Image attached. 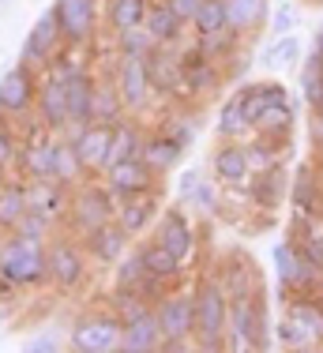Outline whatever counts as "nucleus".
<instances>
[{"mask_svg": "<svg viewBox=\"0 0 323 353\" xmlns=\"http://www.w3.org/2000/svg\"><path fill=\"white\" fill-rule=\"evenodd\" d=\"M155 316L162 327V350H188V339H195L192 293H162L155 301Z\"/></svg>", "mask_w": 323, "mask_h": 353, "instance_id": "4", "label": "nucleus"}, {"mask_svg": "<svg viewBox=\"0 0 323 353\" xmlns=\"http://www.w3.org/2000/svg\"><path fill=\"white\" fill-rule=\"evenodd\" d=\"M113 128L117 124H101V121H87L75 132H68L75 154H79L83 170L90 176H101L109 170V150H113Z\"/></svg>", "mask_w": 323, "mask_h": 353, "instance_id": "8", "label": "nucleus"}, {"mask_svg": "<svg viewBox=\"0 0 323 353\" xmlns=\"http://www.w3.org/2000/svg\"><path fill=\"white\" fill-rule=\"evenodd\" d=\"M34 113L46 124L53 136H68L72 132V121H68V102H64V83L57 79L53 72L38 83V102H34Z\"/></svg>", "mask_w": 323, "mask_h": 353, "instance_id": "17", "label": "nucleus"}, {"mask_svg": "<svg viewBox=\"0 0 323 353\" xmlns=\"http://www.w3.org/2000/svg\"><path fill=\"white\" fill-rule=\"evenodd\" d=\"M128 117L121 94H117L113 83H98L95 87V102H90V121H101V124H121Z\"/></svg>", "mask_w": 323, "mask_h": 353, "instance_id": "33", "label": "nucleus"}, {"mask_svg": "<svg viewBox=\"0 0 323 353\" xmlns=\"http://www.w3.org/2000/svg\"><path fill=\"white\" fill-rule=\"evenodd\" d=\"M64 46V34H61V23H57V12L49 8V12H41L38 19H34L27 41H23V53H19V64H27L30 72H49V64L61 57Z\"/></svg>", "mask_w": 323, "mask_h": 353, "instance_id": "6", "label": "nucleus"}, {"mask_svg": "<svg viewBox=\"0 0 323 353\" xmlns=\"http://www.w3.org/2000/svg\"><path fill=\"white\" fill-rule=\"evenodd\" d=\"M275 342L278 346H286V350H309L312 342H309V334L297 327V319L293 316H282L278 319V327H275Z\"/></svg>", "mask_w": 323, "mask_h": 353, "instance_id": "44", "label": "nucleus"}, {"mask_svg": "<svg viewBox=\"0 0 323 353\" xmlns=\"http://www.w3.org/2000/svg\"><path fill=\"white\" fill-rule=\"evenodd\" d=\"M155 241L166 252H173V256L181 259V267L192 263L195 259V230H192L188 214H184V207H166V211L158 214Z\"/></svg>", "mask_w": 323, "mask_h": 353, "instance_id": "14", "label": "nucleus"}, {"mask_svg": "<svg viewBox=\"0 0 323 353\" xmlns=\"http://www.w3.org/2000/svg\"><path fill=\"white\" fill-rule=\"evenodd\" d=\"M101 176H106V188L113 192L117 199L139 196V192H155V181H158V173L150 170L143 158H124V162H113Z\"/></svg>", "mask_w": 323, "mask_h": 353, "instance_id": "15", "label": "nucleus"}, {"mask_svg": "<svg viewBox=\"0 0 323 353\" xmlns=\"http://www.w3.org/2000/svg\"><path fill=\"white\" fill-rule=\"evenodd\" d=\"M49 282V259L41 241H27L19 233L0 237V293L38 290Z\"/></svg>", "mask_w": 323, "mask_h": 353, "instance_id": "1", "label": "nucleus"}, {"mask_svg": "<svg viewBox=\"0 0 323 353\" xmlns=\"http://www.w3.org/2000/svg\"><path fill=\"white\" fill-rule=\"evenodd\" d=\"M143 27H147V34L155 38L158 46H177V41L184 38V27H188V23H184V19H177V15L169 12V4H166V0H150Z\"/></svg>", "mask_w": 323, "mask_h": 353, "instance_id": "24", "label": "nucleus"}, {"mask_svg": "<svg viewBox=\"0 0 323 353\" xmlns=\"http://www.w3.org/2000/svg\"><path fill=\"white\" fill-rule=\"evenodd\" d=\"M4 181H8V170H4V165H0V188H4Z\"/></svg>", "mask_w": 323, "mask_h": 353, "instance_id": "50", "label": "nucleus"}, {"mask_svg": "<svg viewBox=\"0 0 323 353\" xmlns=\"http://www.w3.org/2000/svg\"><path fill=\"white\" fill-rule=\"evenodd\" d=\"M226 15L237 34H256V30L267 27L271 0H226Z\"/></svg>", "mask_w": 323, "mask_h": 353, "instance_id": "26", "label": "nucleus"}, {"mask_svg": "<svg viewBox=\"0 0 323 353\" xmlns=\"http://www.w3.org/2000/svg\"><path fill=\"white\" fill-rule=\"evenodd\" d=\"M211 173H215L218 184H244L252 173V162H248V147L241 139H222L211 154Z\"/></svg>", "mask_w": 323, "mask_h": 353, "instance_id": "19", "label": "nucleus"}, {"mask_svg": "<svg viewBox=\"0 0 323 353\" xmlns=\"http://www.w3.org/2000/svg\"><path fill=\"white\" fill-rule=\"evenodd\" d=\"M4 4H12V0H0V8H4Z\"/></svg>", "mask_w": 323, "mask_h": 353, "instance_id": "52", "label": "nucleus"}, {"mask_svg": "<svg viewBox=\"0 0 323 353\" xmlns=\"http://www.w3.org/2000/svg\"><path fill=\"white\" fill-rule=\"evenodd\" d=\"M117 285H121V290H135L139 293V285L150 279L147 274V263H143V256H139V248H132V252H124L121 259H117Z\"/></svg>", "mask_w": 323, "mask_h": 353, "instance_id": "38", "label": "nucleus"}, {"mask_svg": "<svg viewBox=\"0 0 323 353\" xmlns=\"http://www.w3.org/2000/svg\"><path fill=\"white\" fill-rule=\"evenodd\" d=\"M184 203H188L192 211H199V214H215V211H222V192H218V184H211V181L199 176V184L184 196Z\"/></svg>", "mask_w": 323, "mask_h": 353, "instance_id": "41", "label": "nucleus"}, {"mask_svg": "<svg viewBox=\"0 0 323 353\" xmlns=\"http://www.w3.org/2000/svg\"><path fill=\"white\" fill-rule=\"evenodd\" d=\"M312 49H323V23H320V30H316V38H312Z\"/></svg>", "mask_w": 323, "mask_h": 353, "instance_id": "49", "label": "nucleus"}, {"mask_svg": "<svg viewBox=\"0 0 323 353\" xmlns=\"http://www.w3.org/2000/svg\"><path fill=\"white\" fill-rule=\"evenodd\" d=\"M229 27V15H226V0H203L199 12L192 19L195 34H218V30Z\"/></svg>", "mask_w": 323, "mask_h": 353, "instance_id": "39", "label": "nucleus"}, {"mask_svg": "<svg viewBox=\"0 0 323 353\" xmlns=\"http://www.w3.org/2000/svg\"><path fill=\"white\" fill-rule=\"evenodd\" d=\"M215 128H218V139H244V136H252V121L244 117V105H241V94H229L222 109H218V121H215Z\"/></svg>", "mask_w": 323, "mask_h": 353, "instance_id": "30", "label": "nucleus"}, {"mask_svg": "<svg viewBox=\"0 0 323 353\" xmlns=\"http://www.w3.org/2000/svg\"><path fill=\"white\" fill-rule=\"evenodd\" d=\"M147 72L150 87L158 94H184V57L177 53V46H155L147 53Z\"/></svg>", "mask_w": 323, "mask_h": 353, "instance_id": "16", "label": "nucleus"}, {"mask_svg": "<svg viewBox=\"0 0 323 353\" xmlns=\"http://www.w3.org/2000/svg\"><path fill=\"white\" fill-rule=\"evenodd\" d=\"M286 316L297 319V327L309 334L312 346L323 342V301L320 297H312V293H297L290 305H286Z\"/></svg>", "mask_w": 323, "mask_h": 353, "instance_id": "27", "label": "nucleus"}, {"mask_svg": "<svg viewBox=\"0 0 323 353\" xmlns=\"http://www.w3.org/2000/svg\"><path fill=\"white\" fill-rule=\"evenodd\" d=\"M83 176H90L87 170H83V162H79V154H75V147H72V139L68 136H57V150H53V181H61V184H79Z\"/></svg>", "mask_w": 323, "mask_h": 353, "instance_id": "31", "label": "nucleus"}, {"mask_svg": "<svg viewBox=\"0 0 323 353\" xmlns=\"http://www.w3.org/2000/svg\"><path fill=\"white\" fill-rule=\"evenodd\" d=\"M158 41L147 34V27H128L117 30V57H147Z\"/></svg>", "mask_w": 323, "mask_h": 353, "instance_id": "40", "label": "nucleus"}, {"mask_svg": "<svg viewBox=\"0 0 323 353\" xmlns=\"http://www.w3.org/2000/svg\"><path fill=\"white\" fill-rule=\"evenodd\" d=\"M199 176H203V170H184V173H181V188H177V192H181V199L188 196L195 184H199Z\"/></svg>", "mask_w": 323, "mask_h": 353, "instance_id": "47", "label": "nucleus"}, {"mask_svg": "<svg viewBox=\"0 0 323 353\" xmlns=\"http://www.w3.org/2000/svg\"><path fill=\"white\" fill-rule=\"evenodd\" d=\"M57 23H61V34L68 49H79L95 38L98 19H101V0H57L53 4Z\"/></svg>", "mask_w": 323, "mask_h": 353, "instance_id": "9", "label": "nucleus"}, {"mask_svg": "<svg viewBox=\"0 0 323 353\" xmlns=\"http://www.w3.org/2000/svg\"><path fill=\"white\" fill-rule=\"evenodd\" d=\"M68 199H72V192H68V184L53 181V176H34V181H27V207L46 218H61L68 214Z\"/></svg>", "mask_w": 323, "mask_h": 353, "instance_id": "20", "label": "nucleus"}, {"mask_svg": "<svg viewBox=\"0 0 323 353\" xmlns=\"http://www.w3.org/2000/svg\"><path fill=\"white\" fill-rule=\"evenodd\" d=\"M195 305V342L199 350H226V327H229V293L218 279H203L192 290Z\"/></svg>", "mask_w": 323, "mask_h": 353, "instance_id": "2", "label": "nucleus"}, {"mask_svg": "<svg viewBox=\"0 0 323 353\" xmlns=\"http://www.w3.org/2000/svg\"><path fill=\"white\" fill-rule=\"evenodd\" d=\"M124 319L121 316H83L72 327V350L75 353H113L121 350Z\"/></svg>", "mask_w": 323, "mask_h": 353, "instance_id": "12", "label": "nucleus"}, {"mask_svg": "<svg viewBox=\"0 0 323 353\" xmlns=\"http://www.w3.org/2000/svg\"><path fill=\"white\" fill-rule=\"evenodd\" d=\"M139 256H143V263H147V274H155V279H162V282H169V279L181 274V259H177L173 252H166L158 241L139 245Z\"/></svg>", "mask_w": 323, "mask_h": 353, "instance_id": "37", "label": "nucleus"}, {"mask_svg": "<svg viewBox=\"0 0 323 353\" xmlns=\"http://www.w3.org/2000/svg\"><path fill=\"white\" fill-rule=\"evenodd\" d=\"M304 4H312V8H323V0H304Z\"/></svg>", "mask_w": 323, "mask_h": 353, "instance_id": "51", "label": "nucleus"}, {"mask_svg": "<svg viewBox=\"0 0 323 353\" xmlns=\"http://www.w3.org/2000/svg\"><path fill=\"white\" fill-rule=\"evenodd\" d=\"M150 0H109L106 4V23L113 30H128V27H143L147 19Z\"/></svg>", "mask_w": 323, "mask_h": 353, "instance_id": "36", "label": "nucleus"}, {"mask_svg": "<svg viewBox=\"0 0 323 353\" xmlns=\"http://www.w3.org/2000/svg\"><path fill=\"white\" fill-rule=\"evenodd\" d=\"M275 342L267 327V308H263V293L241 297L229 305V327H226V346L229 350H267Z\"/></svg>", "mask_w": 323, "mask_h": 353, "instance_id": "3", "label": "nucleus"}, {"mask_svg": "<svg viewBox=\"0 0 323 353\" xmlns=\"http://www.w3.org/2000/svg\"><path fill=\"white\" fill-rule=\"evenodd\" d=\"M166 4H169V12H173L177 19H184L192 27V19H195V12H199L203 0H166Z\"/></svg>", "mask_w": 323, "mask_h": 353, "instance_id": "46", "label": "nucleus"}, {"mask_svg": "<svg viewBox=\"0 0 323 353\" xmlns=\"http://www.w3.org/2000/svg\"><path fill=\"white\" fill-rule=\"evenodd\" d=\"M121 350H124V353H155V350H162V327H158L155 305L143 308L139 316L124 319Z\"/></svg>", "mask_w": 323, "mask_h": 353, "instance_id": "22", "label": "nucleus"}, {"mask_svg": "<svg viewBox=\"0 0 323 353\" xmlns=\"http://www.w3.org/2000/svg\"><path fill=\"white\" fill-rule=\"evenodd\" d=\"M27 211V181H4V188H0V230L12 233Z\"/></svg>", "mask_w": 323, "mask_h": 353, "instance_id": "29", "label": "nucleus"}, {"mask_svg": "<svg viewBox=\"0 0 323 353\" xmlns=\"http://www.w3.org/2000/svg\"><path fill=\"white\" fill-rule=\"evenodd\" d=\"M290 199H293V207H297V214L301 218H309V214H316L320 211V184H316V173L309 170V165H301L297 170V181L290 184Z\"/></svg>", "mask_w": 323, "mask_h": 353, "instance_id": "32", "label": "nucleus"}, {"mask_svg": "<svg viewBox=\"0 0 323 353\" xmlns=\"http://www.w3.org/2000/svg\"><path fill=\"white\" fill-rule=\"evenodd\" d=\"M267 27H271V34H293V27H297V12H293V4H282V8H275V12L267 15Z\"/></svg>", "mask_w": 323, "mask_h": 353, "instance_id": "45", "label": "nucleus"}, {"mask_svg": "<svg viewBox=\"0 0 323 353\" xmlns=\"http://www.w3.org/2000/svg\"><path fill=\"white\" fill-rule=\"evenodd\" d=\"M252 203L260 207H278L286 199V192H290V184H286V173L282 165H267V170H252Z\"/></svg>", "mask_w": 323, "mask_h": 353, "instance_id": "28", "label": "nucleus"}, {"mask_svg": "<svg viewBox=\"0 0 323 353\" xmlns=\"http://www.w3.org/2000/svg\"><path fill=\"white\" fill-rule=\"evenodd\" d=\"M12 233H19V237H27V241H41V245H46V241L53 237V218H46V214H38V211H27V214H23V222L15 225Z\"/></svg>", "mask_w": 323, "mask_h": 353, "instance_id": "43", "label": "nucleus"}, {"mask_svg": "<svg viewBox=\"0 0 323 353\" xmlns=\"http://www.w3.org/2000/svg\"><path fill=\"white\" fill-rule=\"evenodd\" d=\"M297 113H293V102H278V105H267L263 113L256 117V136H271V139H286V132L293 128Z\"/></svg>", "mask_w": 323, "mask_h": 353, "instance_id": "35", "label": "nucleus"}, {"mask_svg": "<svg viewBox=\"0 0 323 353\" xmlns=\"http://www.w3.org/2000/svg\"><path fill=\"white\" fill-rule=\"evenodd\" d=\"M38 72H30L27 64H12L4 75H0V113L19 121V117L34 113V102H38Z\"/></svg>", "mask_w": 323, "mask_h": 353, "instance_id": "10", "label": "nucleus"}, {"mask_svg": "<svg viewBox=\"0 0 323 353\" xmlns=\"http://www.w3.org/2000/svg\"><path fill=\"white\" fill-rule=\"evenodd\" d=\"M19 150H23V143H19V136H15V128H12V117L0 113V165H4L8 173L19 170Z\"/></svg>", "mask_w": 323, "mask_h": 353, "instance_id": "42", "label": "nucleus"}, {"mask_svg": "<svg viewBox=\"0 0 323 353\" xmlns=\"http://www.w3.org/2000/svg\"><path fill=\"white\" fill-rule=\"evenodd\" d=\"M0 237H4V230H0Z\"/></svg>", "mask_w": 323, "mask_h": 353, "instance_id": "53", "label": "nucleus"}, {"mask_svg": "<svg viewBox=\"0 0 323 353\" xmlns=\"http://www.w3.org/2000/svg\"><path fill=\"white\" fill-rule=\"evenodd\" d=\"M162 207H158V192H139V196L117 199V225H121L128 237H143L150 225L158 222Z\"/></svg>", "mask_w": 323, "mask_h": 353, "instance_id": "18", "label": "nucleus"}, {"mask_svg": "<svg viewBox=\"0 0 323 353\" xmlns=\"http://www.w3.org/2000/svg\"><path fill=\"white\" fill-rule=\"evenodd\" d=\"M263 64L271 72H286V68H297L301 64V38L297 34H278L263 49Z\"/></svg>", "mask_w": 323, "mask_h": 353, "instance_id": "34", "label": "nucleus"}, {"mask_svg": "<svg viewBox=\"0 0 323 353\" xmlns=\"http://www.w3.org/2000/svg\"><path fill=\"white\" fill-rule=\"evenodd\" d=\"M27 350H30V353H38V350H49V353H53V350H61V342H57V339H49V334H46V339H34Z\"/></svg>", "mask_w": 323, "mask_h": 353, "instance_id": "48", "label": "nucleus"}, {"mask_svg": "<svg viewBox=\"0 0 323 353\" xmlns=\"http://www.w3.org/2000/svg\"><path fill=\"white\" fill-rule=\"evenodd\" d=\"M275 271H278V285H282V290L316 293L320 267L304 256L297 241H282V245H275Z\"/></svg>", "mask_w": 323, "mask_h": 353, "instance_id": "13", "label": "nucleus"}, {"mask_svg": "<svg viewBox=\"0 0 323 353\" xmlns=\"http://www.w3.org/2000/svg\"><path fill=\"white\" fill-rule=\"evenodd\" d=\"M113 87L121 94L124 109L132 113H143L155 94L150 87V72H147V57H117V68H113Z\"/></svg>", "mask_w": 323, "mask_h": 353, "instance_id": "11", "label": "nucleus"}, {"mask_svg": "<svg viewBox=\"0 0 323 353\" xmlns=\"http://www.w3.org/2000/svg\"><path fill=\"white\" fill-rule=\"evenodd\" d=\"M128 245H132V237L117 225V218L98 225V230H90V233H83V252H90L95 263H117L128 252Z\"/></svg>", "mask_w": 323, "mask_h": 353, "instance_id": "21", "label": "nucleus"}, {"mask_svg": "<svg viewBox=\"0 0 323 353\" xmlns=\"http://www.w3.org/2000/svg\"><path fill=\"white\" fill-rule=\"evenodd\" d=\"M46 259H49V282H53L57 290L72 293V290H79V285H83V279H87L83 245H79V241H68L64 233L46 241Z\"/></svg>", "mask_w": 323, "mask_h": 353, "instance_id": "7", "label": "nucleus"}, {"mask_svg": "<svg viewBox=\"0 0 323 353\" xmlns=\"http://www.w3.org/2000/svg\"><path fill=\"white\" fill-rule=\"evenodd\" d=\"M184 150H188L184 143H177L169 132L158 128V132H147V136H143L139 158H143V162H147L155 173H169V170H173V165L184 158Z\"/></svg>", "mask_w": 323, "mask_h": 353, "instance_id": "23", "label": "nucleus"}, {"mask_svg": "<svg viewBox=\"0 0 323 353\" xmlns=\"http://www.w3.org/2000/svg\"><path fill=\"white\" fill-rule=\"evenodd\" d=\"M113 214H117V196L106 188V181L83 184V188L68 199V222L79 230V237L90 230H98V225H106V222H113Z\"/></svg>", "mask_w": 323, "mask_h": 353, "instance_id": "5", "label": "nucleus"}, {"mask_svg": "<svg viewBox=\"0 0 323 353\" xmlns=\"http://www.w3.org/2000/svg\"><path fill=\"white\" fill-rule=\"evenodd\" d=\"M226 285L229 301H241V297H252V293H260V271L252 259L244 256H233L229 263L222 267V279H218Z\"/></svg>", "mask_w": 323, "mask_h": 353, "instance_id": "25", "label": "nucleus"}]
</instances>
